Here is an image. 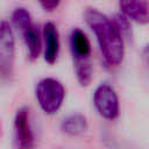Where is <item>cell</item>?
Segmentation results:
<instances>
[{"label": "cell", "instance_id": "11", "mask_svg": "<svg viewBox=\"0 0 149 149\" xmlns=\"http://www.w3.org/2000/svg\"><path fill=\"white\" fill-rule=\"evenodd\" d=\"M74 72L77 80L81 86H87L92 80V65L91 62H80L74 63Z\"/></svg>", "mask_w": 149, "mask_h": 149}, {"label": "cell", "instance_id": "5", "mask_svg": "<svg viewBox=\"0 0 149 149\" xmlns=\"http://www.w3.org/2000/svg\"><path fill=\"white\" fill-rule=\"evenodd\" d=\"M13 130L14 149H35V134L28 107H21L16 111Z\"/></svg>", "mask_w": 149, "mask_h": 149}, {"label": "cell", "instance_id": "13", "mask_svg": "<svg viewBox=\"0 0 149 149\" xmlns=\"http://www.w3.org/2000/svg\"><path fill=\"white\" fill-rule=\"evenodd\" d=\"M143 57H144V59L147 61V63L149 64V43L144 47V49H143Z\"/></svg>", "mask_w": 149, "mask_h": 149}, {"label": "cell", "instance_id": "7", "mask_svg": "<svg viewBox=\"0 0 149 149\" xmlns=\"http://www.w3.org/2000/svg\"><path fill=\"white\" fill-rule=\"evenodd\" d=\"M70 49L73 57V63L88 62L91 55V43L86 34L79 29L74 28L70 34Z\"/></svg>", "mask_w": 149, "mask_h": 149}, {"label": "cell", "instance_id": "3", "mask_svg": "<svg viewBox=\"0 0 149 149\" xmlns=\"http://www.w3.org/2000/svg\"><path fill=\"white\" fill-rule=\"evenodd\" d=\"M12 21L17 30L21 33L23 42L27 47L30 59L38 57L41 52V36L37 27L33 22V17L28 9L17 7L12 13Z\"/></svg>", "mask_w": 149, "mask_h": 149}, {"label": "cell", "instance_id": "12", "mask_svg": "<svg viewBox=\"0 0 149 149\" xmlns=\"http://www.w3.org/2000/svg\"><path fill=\"white\" fill-rule=\"evenodd\" d=\"M59 1L58 0H43L40 2L41 7L44 9V10H48V12H52L55 10L58 6H59Z\"/></svg>", "mask_w": 149, "mask_h": 149}, {"label": "cell", "instance_id": "4", "mask_svg": "<svg viewBox=\"0 0 149 149\" xmlns=\"http://www.w3.org/2000/svg\"><path fill=\"white\" fill-rule=\"evenodd\" d=\"M15 37L10 24L0 21V79H9L14 70Z\"/></svg>", "mask_w": 149, "mask_h": 149}, {"label": "cell", "instance_id": "6", "mask_svg": "<svg viewBox=\"0 0 149 149\" xmlns=\"http://www.w3.org/2000/svg\"><path fill=\"white\" fill-rule=\"evenodd\" d=\"M93 104L102 118L107 120H114L119 116V98L115 90L109 84L102 83L95 88L93 93Z\"/></svg>", "mask_w": 149, "mask_h": 149}, {"label": "cell", "instance_id": "1", "mask_svg": "<svg viewBox=\"0 0 149 149\" xmlns=\"http://www.w3.org/2000/svg\"><path fill=\"white\" fill-rule=\"evenodd\" d=\"M85 21L94 33L101 55L107 64L116 66L125 56V42L122 33L106 14L95 8H88L84 14Z\"/></svg>", "mask_w": 149, "mask_h": 149}, {"label": "cell", "instance_id": "2", "mask_svg": "<svg viewBox=\"0 0 149 149\" xmlns=\"http://www.w3.org/2000/svg\"><path fill=\"white\" fill-rule=\"evenodd\" d=\"M35 95L42 111L52 115L62 107L65 98V88L58 79L47 77L37 83Z\"/></svg>", "mask_w": 149, "mask_h": 149}, {"label": "cell", "instance_id": "10", "mask_svg": "<svg viewBox=\"0 0 149 149\" xmlns=\"http://www.w3.org/2000/svg\"><path fill=\"white\" fill-rule=\"evenodd\" d=\"M87 128H88V125H87L86 118L78 113L66 116L61 123L62 132L72 136L84 134L87 130Z\"/></svg>", "mask_w": 149, "mask_h": 149}, {"label": "cell", "instance_id": "8", "mask_svg": "<svg viewBox=\"0 0 149 149\" xmlns=\"http://www.w3.org/2000/svg\"><path fill=\"white\" fill-rule=\"evenodd\" d=\"M119 7L121 14L128 20L141 24L149 23V2L141 0H126L120 1Z\"/></svg>", "mask_w": 149, "mask_h": 149}, {"label": "cell", "instance_id": "9", "mask_svg": "<svg viewBox=\"0 0 149 149\" xmlns=\"http://www.w3.org/2000/svg\"><path fill=\"white\" fill-rule=\"evenodd\" d=\"M44 37V59L49 64H54L59 55V34L57 27L52 22H47L43 27Z\"/></svg>", "mask_w": 149, "mask_h": 149}]
</instances>
